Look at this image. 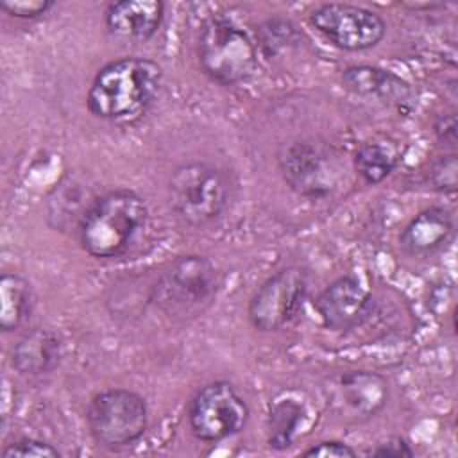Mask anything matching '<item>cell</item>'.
<instances>
[{
    "mask_svg": "<svg viewBox=\"0 0 458 458\" xmlns=\"http://www.w3.org/2000/svg\"><path fill=\"white\" fill-rule=\"evenodd\" d=\"M163 81L161 66L147 57H120L102 66L86 97L91 114L107 122H134L154 102Z\"/></svg>",
    "mask_w": 458,
    "mask_h": 458,
    "instance_id": "1",
    "label": "cell"
},
{
    "mask_svg": "<svg viewBox=\"0 0 458 458\" xmlns=\"http://www.w3.org/2000/svg\"><path fill=\"white\" fill-rule=\"evenodd\" d=\"M148 208L131 190H113L91 200L77 222L82 249L98 259L132 250L148 229Z\"/></svg>",
    "mask_w": 458,
    "mask_h": 458,
    "instance_id": "2",
    "label": "cell"
},
{
    "mask_svg": "<svg viewBox=\"0 0 458 458\" xmlns=\"http://www.w3.org/2000/svg\"><path fill=\"white\" fill-rule=\"evenodd\" d=\"M220 288L216 267L204 256L175 258L159 276L152 299L172 317H193L204 311Z\"/></svg>",
    "mask_w": 458,
    "mask_h": 458,
    "instance_id": "3",
    "label": "cell"
},
{
    "mask_svg": "<svg viewBox=\"0 0 458 458\" xmlns=\"http://www.w3.org/2000/svg\"><path fill=\"white\" fill-rule=\"evenodd\" d=\"M197 55L202 72L222 86L245 82L256 70V48L240 27L211 16L199 32Z\"/></svg>",
    "mask_w": 458,
    "mask_h": 458,
    "instance_id": "4",
    "label": "cell"
},
{
    "mask_svg": "<svg viewBox=\"0 0 458 458\" xmlns=\"http://www.w3.org/2000/svg\"><path fill=\"white\" fill-rule=\"evenodd\" d=\"M229 184L225 175L206 163H184L168 181V200L174 213L188 225H204L225 208Z\"/></svg>",
    "mask_w": 458,
    "mask_h": 458,
    "instance_id": "5",
    "label": "cell"
},
{
    "mask_svg": "<svg viewBox=\"0 0 458 458\" xmlns=\"http://www.w3.org/2000/svg\"><path fill=\"white\" fill-rule=\"evenodd\" d=\"M86 422L98 445L122 449L132 445L147 431L148 408L140 394L127 388H109L89 401Z\"/></svg>",
    "mask_w": 458,
    "mask_h": 458,
    "instance_id": "6",
    "label": "cell"
},
{
    "mask_svg": "<svg viewBox=\"0 0 458 458\" xmlns=\"http://www.w3.org/2000/svg\"><path fill=\"white\" fill-rule=\"evenodd\" d=\"M247 419V403L227 381L204 385L188 406L190 429L202 442H220L236 435L243 429Z\"/></svg>",
    "mask_w": 458,
    "mask_h": 458,
    "instance_id": "7",
    "label": "cell"
},
{
    "mask_svg": "<svg viewBox=\"0 0 458 458\" xmlns=\"http://www.w3.org/2000/svg\"><path fill=\"white\" fill-rule=\"evenodd\" d=\"M308 276L299 267L272 274L250 297L247 317L259 331H276L288 324L302 306Z\"/></svg>",
    "mask_w": 458,
    "mask_h": 458,
    "instance_id": "8",
    "label": "cell"
},
{
    "mask_svg": "<svg viewBox=\"0 0 458 458\" xmlns=\"http://www.w3.org/2000/svg\"><path fill=\"white\" fill-rule=\"evenodd\" d=\"M310 23L344 50L372 48L386 30L379 14L351 4H322L311 11Z\"/></svg>",
    "mask_w": 458,
    "mask_h": 458,
    "instance_id": "9",
    "label": "cell"
},
{
    "mask_svg": "<svg viewBox=\"0 0 458 458\" xmlns=\"http://www.w3.org/2000/svg\"><path fill=\"white\" fill-rule=\"evenodd\" d=\"M277 165L286 184L302 197L322 199L336 182L333 159L308 141H290L279 148Z\"/></svg>",
    "mask_w": 458,
    "mask_h": 458,
    "instance_id": "10",
    "label": "cell"
},
{
    "mask_svg": "<svg viewBox=\"0 0 458 458\" xmlns=\"http://www.w3.org/2000/svg\"><path fill=\"white\" fill-rule=\"evenodd\" d=\"M388 399V385L383 376L369 370H347L327 386L331 410L351 420H363L376 415Z\"/></svg>",
    "mask_w": 458,
    "mask_h": 458,
    "instance_id": "11",
    "label": "cell"
},
{
    "mask_svg": "<svg viewBox=\"0 0 458 458\" xmlns=\"http://www.w3.org/2000/svg\"><path fill=\"white\" fill-rule=\"evenodd\" d=\"M165 16L161 0H122L109 4L104 14L111 36L127 43L150 39Z\"/></svg>",
    "mask_w": 458,
    "mask_h": 458,
    "instance_id": "12",
    "label": "cell"
},
{
    "mask_svg": "<svg viewBox=\"0 0 458 458\" xmlns=\"http://www.w3.org/2000/svg\"><path fill=\"white\" fill-rule=\"evenodd\" d=\"M369 304V293L354 277L333 281L315 301V310L331 329H347L358 324Z\"/></svg>",
    "mask_w": 458,
    "mask_h": 458,
    "instance_id": "13",
    "label": "cell"
},
{
    "mask_svg": "<svg viewBox=\"0 0 458 458\" xmlns=\"http://www.w3.org/2000/svg\"><path fill=\"white\" fill-rule=\"evenodd\" d=\"M454 231V218L449 209L433 206L415 215L399 236L401 249L410 256H428L438 250Z\"/></svg>",
    "mask_w": 458,
    "mask_h": 458,
    "instance_id": "14",
    "label": "cell"
},
{
    "mask_svg": "<svg viewBox=\"0 0 458 458\" xmlns=\"http://www.w3.org/2000/svg\"><path fill=\"white\" fill-rule=\"evenodd\" d=\"M342 82L349 91L360 97H374L397 107L410 98V88L403 79L376 66H351L344 72Z\"/></svg>",
    "mask_w": 458,
    "mask_h": 458,
    "instance_id": "15",
    "label": "cell"
},
{
    "mask_svg": "<svg viewBox=\"0 0 458 458\" xmlns=\"http://www.w3.org/2000/svg\"><path fill=\"white\" fill-rule=\"evenodd\" d=\"M61 358L59 338L43 327L25 333L13 349V367L20 374L38 376L50 372Z\"/></svg>",
    "mask_w": 458,
    "mask_h": 458,
    "instance_id": "16",
    "label": "cell"
},
{
    "mask_svg": "<svg viewBox=\"0 0 458 458\" xmlns=\"http://www.w3.org/2000/svg\"><path fill=\"white\" fill-rule=\"evenodd\" d=\"M34 293L30 283L18 274L0 277V327L2 331L18 329L32 313Z\"/></svg>",
    "mask_w": 458,
    "mask_h": 458,
    "instance_id": "17",
    "label": "cell"
},
{
    "mask_svg": "<svg viewBox=\"0 0 458 458\" xmlns=\"http://www.w3.org/2000/svg\"><path fill=\"white\" fill-rule=\"evenodd\" d=\"M399 163L395 143L385 140L363 141L354 154V166L369 184H377L386 179Z\"/></svg>",
    "mask_w": 458,
    "mask_h": 458,
    "instance_id": "18",
    "label": "cell"
},
{
    "mask_svg": "<svg viewBox=\"0 0 458 458\" xmlns=\"http://www.w3.org/2000/svg\"><path fill=\"white\" fill-rule=\"evenodd\" d=\"M304 419V406L293 399L279 401L268 415V445L283 451L292 445Z\"/></svg>",
    "mask_w": 458,
    "mask_h": 458,
    "instance_id": "19",
    "label": "cell"
},
{
    "mask_svg": "<svg viewBox=\"0 0 458 458\" xmlns=\"http://www.w3.org/2000/svg\"><path fill=\"white\" fill-rule=\"evenodd\" d=\"M456 157L454 154L438 156L429 163L426 179L431 188L438 191H454L456 190Z\"/></svg>",
    "mask_w": 458,
    "mask_h": 458,
    "instance_id": "20",
    "label": "cell"
},
{
    "mask_svg": "<svg viewBox=\"0 0 458 458\" xmlns=\"http://www.w3.org/2000/svg\"><path fill=\"white\" fill-rule=\"evenodd\" d=\"M293 36H295L293 27L288 21H281V20H270L263 23L259 29V41L263 50L268 55L284 48L288 43H293L292 39Z\"/></svg>",
    "mask_w": 458,
    "mask_h": 458,
    "instance_id": "21",
    "label": "cell"
},
{
    "mask_svg": "<svg viewBox=\"0 0 458 458\" xmlns=\"http://www.w3.org/2000/svg\"><path fill=\"white\" fill-rule=\"evenodd\" d=\"M4 458H14V456H38V458H55L59 456V451L45 442V440H38V438H20L14 440L13 444H9L4 451H2Z\"/></svg>",
    "mask_w": 458,
    "mask_h": 458,
    "instance_id": "22",
    "label": "cell"
},
{
    "mask_svg": "<svg viewBox=\"0 0 458 458\" xmlns=\"http://www.w3.org/2000/svg\"><path fill=\"white\" fill-rule=\"evenodd\" d=\"M54 4L50 0H9L2 2L0 7L20 20H34L43 16Z\"/></svg>",
    "mask_w": 458,
    "mask_h": 458,
    "instance_id": "23",
    "label": "cell"
},
{
    "mask_svg": "<svg viewBox=\"0 0 458 458\" xmlns=\"http://www.w3.org/2000/svg\"><path fill=\"white\" fill-rule=\"evenodd\" d=\"M356 453L347 444L340 440H324L302 453V456L310 458H352Z\"/></svg>",
    "mask_w": 458,
    "mask_h": 458,
    "instance_id": "24",
    "label": "cell"
},
{
    "mask_svg": "<svg viewBox=\"0 0 458 458\" xmlns=\"http://www.w3.org/2000/svg\"><path fill=\"white\" fill-rule=\"evenodd\" d=\"M433 131L442 143L454 147L456 145V116H454V113L438 114L433 122Z\"/></svg>",
    "mask_w": 458,
    "mask_h": 458,
    "instance_id": "25",
    "label": "cell"
},
{
    "mask_svg": "<svg viewBox=\"0 0 458 458\" xmlns=\"http://www.w3.org/2000/svg\"><path fill=\"white\" fill-rule=\"evenodd\" d=\"M372 456H383V458H403V456H413V451L403 438H390L385 444H379L376 449L370 451Z\"/></svg>",
    "mask_w": 458,
    "mask_h": 458,
    "instance_id": "26",
    "label": "cell"
}]
</instances>
